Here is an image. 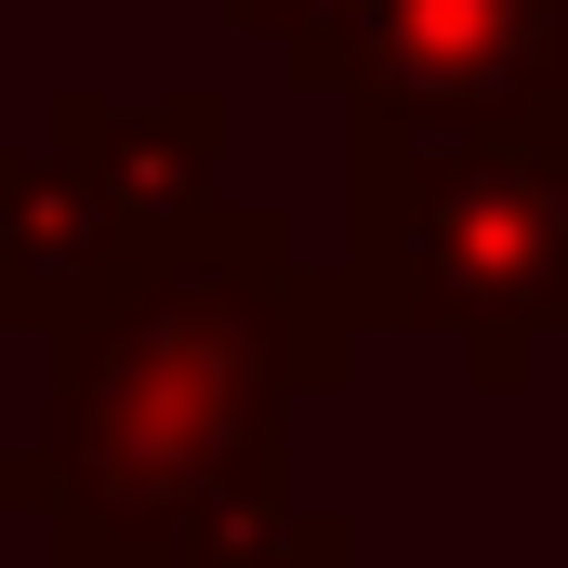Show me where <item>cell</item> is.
<instances>
[{"instance_id":"6","label":"cell","mask_w":568,"mask_h":568,"mask_svg":"<svg viewBox=\"0 0 568 568\" xmlns=\"http://www.w3.org/2000/svg\"><path fill=\"white\" fill-rule=\"evenodd\" d=\"M0 516H27V463L13 449H0Z\"/></svg>"},{"instance_id":"4","label":"cell","mask_w":568,"mask_h":568,"mask_svg":"<svg viewBox=\"0 0 568 568\" xmlns=\"http://www.w3.org/2000/svg\"><path fill=\"white\" fill-rule=\"evenodd\" d=\"M357 13H371V0H239V27H265V40H278L291 80H317V53H331Z\"/></svg>"},{"instance_id":"1","label":"cell","mask_w":568,"mask_h":568,"mask_svg":"<svg viewBox=\"0 0 568 568\" xmlns=\"http://www.w3.org/2000/svg\"><path fill=\"white\" fill-rule=\"evenodd\" d=\"M357 304L291 265L278 212H212L106 317L53 331L27 516L67 568H225L278 516V410L344 384Z\"/></svg>"},{"instance_id":"2","label":"cell","mask_w":568,"mask_h":568,"mask_svg":"<svg viewBox=\"0 0 568 568\" xmlns=\"http://www.w3.org/2000/svg\"><path fill=\"white\" fill-rule=\"evenodd\" d=\"M357 317L503 331L568 317V145L542 133H384L357 120Z\"/></svg>"},{"instance_id":"3","label":"cell","mask_w":568,"mask_h":568,"mask_svg":"<svg viewBox=\"0 0 568 568\" xmlns=\"http://www.w3.org/2000/svg\"><path fill=\"white\" fill-rule=\"evenodd\" d=\"M159 252H172V239H159L53 120H40V145L0 159V317H13V331H80V317H106Z\"/></svg>"},{"instance_id":"5","label":"cell","mask_w":568,"mask_h":568,"mask_svg":"<svg viewBox=\"0 0 568 568\" xmlns=\"http://www.w3.org/2000/svg\"><path fill=\"white\" fill-rule=\"evenodd\" d=\"M225 568H357V542H344L331 516H291V503H278V516H265V529H252Z\"/></svg>"}]
</instances>
